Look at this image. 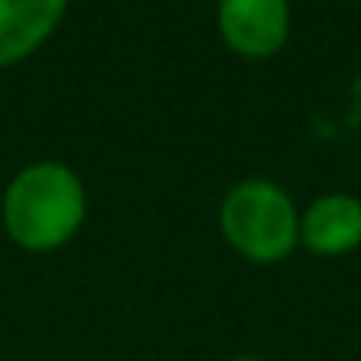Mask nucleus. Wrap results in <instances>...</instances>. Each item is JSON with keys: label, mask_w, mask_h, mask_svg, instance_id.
Returning a JSON list of instances; mask_svg holds the SVG:
<instances>
[{"label": "nucleus", "mask_w": 361, "mask_h": 361, "mask_svg": "<svg viewBox=\"0 0 361 361\" xmlns=\"http://www.w3.org/2000/svg\"><path fill=\"white\" fill-rule=\"evenodd\" d=\"M298 218L302 211L291 193L263 176L235 183L218 207V228L225 242L242 259L259 267L281 263L298 249Z\"/></svg>", "instance_id": "obj_2"}, {"label": "nucleus", "mask_w": 361, "mask_h": 361, "mask_svg": "<svg viewBox=\"0 0 361 361\" xmlns=\"http://www.w3.org/2000/svg\"><path fill=\"white\" fill-rule=\"evenodd\" d=\"M71 0H0V71L28 60L60 28Z\"/></svg>", "instance_id": "obj_5"}, {"label": "nucleus", "mask_w": 361, "mask_h": 361, "mask_svg": "<svg viewBox=\"0 0 361 361\" xmlns=\"http://www.w3.org/2000/svg\"><path fill=\"white\" fill-rule=\"evenodd\" d=\"M88 214V190L63 161H32L18 169L0 200L7 239L28 252H53L74 239Z\"/></svg>", "instance_id": "obj_1"}, {"label": "nucleus", "mask_w": 361, "mask_h": 361, "mask_svg": "<svg viewBox=\"0 0 361 361\" xmlns=\"http://www.w3.org/2000/svg\"><path fill=\"white\" fill-rule=\"evenodd\" d=\"M298 245L316 256H344L361 245V200L351 193H323L298 218Z\"/></svg>", "instance_id": "obj_4"}, {"label": "nucleus", "mask_w": 361, "mask_h": 361, "mask_svg": "<svg viewBox=\"0 0 361 361\" xmlns=\"http://www.w3.org/2000/svg\"><path fill=\"white\" fill-rule=\"evenodd\" d=\"M228 361H263V358H256V355H232Z\"/></svg>", "instance_id": "obj_6"}, {"label": "nucleus", "mask_w": 361, "mask_h": 361, "mask_svg": "<svg viewBox=\"0 0 361 361\" xmlns=\"http://www.w3.org/2000/svg\"><path fill=\"white\" fill-rule=\"evenodd\" d=\"M218 32L232 53L267 60L284 49L291 35L288 0H218Z\"/></svg>", "instance_id": "obj_3"}]
</instances>
